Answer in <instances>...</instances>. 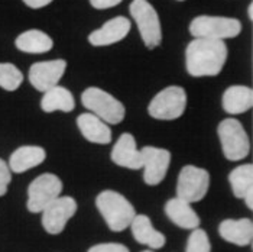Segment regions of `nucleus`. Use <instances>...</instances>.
<instances>
[{
    "mask_svg": "<svg viewBox=\"0 0 253 252\" xmlns=\"http://www.w3.org/2000/svg\"><path fill=\"white\" fill-rule=\"evenodd\" d=\"M227 59V47L218 39L195 38L185 51L187 71L193 77L217 76Z\"/></svg>",
    "mask_w": 253,
    "mask_h": 252,
    "instance_id": "nucleus-1",
    "label": "nucleus"
},
{
    "mask_svg": "<svg viewBox=\"0 0 253 252\" xmlns=\"http://www.w3.org/2000/svg\"><path fill=\"white\" fill-rule=\"evenodd\" d=\"M96 206L109 229L113 232L126 231L136 216L132 203L125 196L113 190H104L98 194L96 197Z\"/></svg>",
    "mask_w": 253,
    "mask_h": 252,
    "instance_id": "nucleus-2",
    "label": "nucleus"
},
{
    "mask_svg": "<svg viewBox=\"0 0 253 252\" xmlns=\"http://www.w3.org/2000/svg\"><path fill=\"white\" fill-rule=\"evenodd\" d=\"M81 103L85 109L90 110V113L100 117L107 125H117L123 122L126 116L123 103L98 87L85 89L81 95Z\"/></svg>",
    "mask_w": 253,
    "mask_h": 252,
    "instance_id": "nucleus-3",
    "label": "nucleus"
},
{
    "mask_svg": "<svg viewBox=\"0 0 253 252\" xmlns=\"http://www.w3.org/2000/svg\"><path fill=\"white\" fill-rule=\"evenodd\" d=\"M217 134L221 142V150L229 161H242L251 152V142L242 123L234 119L227 117L218 123Z\"/></svg>",
    "mask_w": 253,
    "mask_h": 252,
    "instance_id": "nucleus-4",
    "label": "nucleus"
},
{
    "mask_svg": "<svg viewBox=\"0 0 253 252\" xmlns=\"http://www.w3.org/2000/svg\"><path fill=\"white\" fill-rule=\"evenodd\" d=\"M187 92L179 86H169L156 95L149 106V115L158 120H175L184 115L187 109Z\"/></svg>",
    "mask_w": 253,
    "mask_h": 252,
    "instance_id": "nucleus-5",
    "label": "nucleus"
},
{
    "mask_svg": "<svg viewBox=\"0 0 253 252\" xmlns=\"http://www.w3.org/2000/svg\"><path fill=\"white\" fill-rule=\"evenodd\" d=\"M240 31H242V23L240 20L234 19V18L201 15V16H197L190 23V34L194 38L223 41V39L237 37Z\"/></svg>",
    "mask_w": 253,
    "mask_h": 252,
    "instance_id": "nucleus-6",
    "label": "nucleus"
},
{
    "mask_svg": "<svg viewBox=\"0 0 253 252\" xmlns=\"http://www.w3.org/2000/svg\"><path fill=\"white\" fill-rule=\"evenodd\" d=\"M130 15L135 19L140 37L149 50L156 48L162 41V29L155 7L148 0H133L130 3Z\"/></svg>",
    "mask_w": 253,
    "mask_h": 252,
    "instance_id": "nucleus-7",
    "label": "nucleus"
},
{
    "mask_svg": "<svg viewBox=\"0 0 253 252\" xmlns=\"http://www.w3.org/2000/svg\"><path fill=\"white\" fill-rule=\"evenodd\" d=\"M210 189V174L207 170L185 165L179 171L176 183V197L185 200L187 203L201 202Z\"/></svg>",
    "mask_w": 253,
    "mask_h": 252,
    "instance_id": "nucleus-8",
    "label": "nucleus"
},
{
    "mask_svg": "<svg viewBox=\"0 0 253 252\" xmlns=\"http://www.w3.org/2000/svg\"><path fill=\"white\" fill-rule=\"evenodd\" d=\"M61 192L62 181L58 175L51 173L38 175L28 187V210L31 213H41L49 203L58 199Z\"/></svg>",
    "mask_w": 253,
    "mask_h": 252,
    "instance_id": "nucleus-9",
    "label": "nucleus"
},
{
    "mask_svg": "<svg viewBox=\"0 0 253 252\" xmlns=\"http://www.w3.org/2000/svg\"><path fill=\"white\" fill-rule=\"evenodd\" d=\"M77 202L70 196H59L42 210V226L51 235L64 231L67 222L77 212Z\"/></svg>",
    "mask_w": 253,
    "mask_h": 252,
    "instance_id": "nucleus-10",
    "label": "nucleus"
},
{
    "mask_svg": "<svg viewBox=\"0 0 253 252\" xmlns=\"http://www.w3.org/2000/svg\"><path fill=\"white\" fill-rule=\"evenodd\" d=\"M143 159V180L148 186H158L164 181L171 164V152L164 148L145 147L140 150Z\"/></svg>",
    "mask_w": 253,
    "mask_h": 252,
    "instance_id": "nucleus-11",
    "label": "nucleus"
},
{
    "mask_svg": "<svg viewBox=\"0 0 253 252\" xmlns=\"http://www.w3.org/2000/svg\"><path fill=\"white\" fill-rule=\"evenodd\" d=\"M67 68L65 59H51L39 61L31 65L29 68V81L38 92H48L49 89L58 86Z\"/></svg>",
    "mask_w": 253,
    "mask_h": 252,
    "instance_id": "nucleus-12",
    "label": "nucleus"
},
{
    "mask_svg": "<svg viewBox=\"0 0 253 252\" xmlns=\"http://www.w3.org/2000/svg\"><path fill=\"white\" fill-rule=\"evenodd\" d=\"M112 161L123 168L140 170L143 165L142 152L137 150L136 139L130 134H122L112 150Z\"/></svg>",
    "mask_w": 253,
    "mask_h": 252,
    "instance_id": "nucleus-13",
    "label": "nucleus"
},
{
    "mask_svg": "<svg viewBox=\"0 0 253 252\" xmlns=\"http://www.w3.org/2000/svg\"><path fill=\"white\" fill-rule=\"evenodd\" d=\"M130 31V22L125 16H117L107 20L100 29L93 31L88 35V42L94 47H107L113 45L127 37Z\"/></svg>",
    "mask_w": 253,
    "mask_h": 252,
    "instance_id": "nucleus-14",
    "label": "nucleus"
},
{
    "mask_svg": "<svg viewBox=\"0 0 253 252\" xmlns=\"http://www.w3.org/2000/svg\"><path fill=\"white\" fill-rule=\"evenodd\" d=\"M220 236L237 247H248L253 239V222L251 219H226L218 226Z\"/></svg>",
    "mask_w": 253,
    "mask_h": 252,
    "instance_id": "nucleus-15",
    "label": "nucleus"
},
{
    "mask_svg": "<svg viewBox=\"0 0 253 252\" xmlns=\"http://www.w3.org/2000/svg\"><path fill=\"white\" fill-rule=\"evenodd\" d=\"M77 126L88 142L107 145L112 142V129L110 126L93 113H83L77 117Z\"/></svg>",
    "mask_w": 253,
    "mask_h": 252,
    "instance_id": "nucleus-16",
    "label": "nucleus"
},
{
    "mask_svg": "<svg viewBox=\"0 0 253 252\" xmlns=\"http://www.w3.org/2000/svg\"><path fill=\"white\" fill-rule=\"evenodd\" d=\"M165 213L168 219L181 229L193 231L200 226V216L191 207V203H187L185 200L174 197L167 202L165 204Z\"/></svg>",
    "mask_w": 253,
    "mask_h": 252,
    "instance_id": "nucleus-17",
    "label": "nucleus"
},
{
    "mask_svg": "<svg viewBox=\"0 0 253 252\" xmlns=\"http://www.w3.org/2000/svg\"><path fill=\"white\" fill-rule=\"evenodd\" d=\"M130 229L137 244L146 245L151 250H161L167 244L165 235L156 231L146 214H136L130 223Z\"/></svg>",
    "mask_w": 253,
    "mask_h": 252,
    "instance_id": "nucleus-18",
    "label": "nucleus"
},
{
    "mask_svg": "<svg viewBox=\"0 0 253 252\" xmlns=\"http://www.w3.org/2000/svg\"><path fill=\"white\" fill-rule=\"evenodd\" d=\"M45 159H46V152L42 147L25 145L12 152L7 165L12 173L22 174L41 165Z\"/></svg>",
    "mask_w": 253,
    "mask_h": 252,
    "instance_id": "nucleus-19",
    "label": "nucleus"
},
{
    "mask_svg": "<svg viewBox=\"0 0 253 252\" xmlns=\"http://www.w3.org/2000/svg\"><path fill=\"white\" fill-rule=\"evenodd\" d=\"M229 181L233 194L237 199H243L246 206L253 209V165L243 164L236 167L229 174Z\"/></svg>",
    "mask_w": 253,
    "mask_h": 252,
    "instance_id": "nucleus-20",
    "label": "nucleus"
},
{
    "mask_svg": "<svg viewBox=\"0 0 253 252\" xmlns=\"http://www.w3.org/2000/svg\"><path fill=\"white\" fill-rule=\"evenodd\" d=\"M221 106L229 115H242L252 109L253 92L246 86H232L221 97Z\"/></svg>",
    "mask_w": 253,
    "mask_h": 252,
    "instance_id": "nucleus-21",
    "label": "nucleus"
},
{
    "mask_svg": "<svg viewBox=\"0 0 253 252\" xmlns=\"http://www.w3.org/2000/svg\"><path fill=\"white\" fill-rule=\"evenodd\" d=\"M41 107L46 113H52V112L70 113L76 107V100L68 89L55 86L43 93V96L41 99Z\"/></svg>",
    "mask_w": 253,
    "mask_h": 252,
    "instance_id": "nucleus-22",
    "label": "nucleus"
},
{
    "mask_svg": "<svg viewBox=\"0 0 253 252\" xmlns=\"http://www.w3.org/2000/svg\"><path fill=\"white\" fill-rule=\"evenodd\" d=\"M15 45L19 51L26 54H45L52 50L54 41L48 34L42 31L31 29L20 34L15 41Z\"/></svg>",
    "mask_w": 253,
    "mask_h": 252,
    "instance_id": "nucleus-23",
    "label": "nucleus"
},
{
    "mask_svg": "<svg viewBox=\"0 0 253 252\" xmlns=\"http://www.w3.org/2000/svg\"><path fill=\"white\" fill-rule=\"evenodd\" d=\"M23 81V74L19 68L9 62H0V87L6 92H15Z\"/></svg>",
    "mask_w": 253,
    "mask_h": 252,
    "instance_id": "nucleus-24",
    "label": "nucleus"
},
{
    "mask_svg": "<svg viewBox=\"0 0 253 252\" xmlns=\"http://www.w3.org/2000/svg\"><path fill=\"white\" fill-rule=\"evenodd\" d=\"M185 252H211V244L207 232L200 228L193 229L187 241Z\"/></svg>",
    "mask_w": 253,
    "mask_h": 252,
    "instance_id": "nucleus-25",
    "label": "nucleus"
},
{
    "mask_svg": "<svg viewBox=\"0 0 253 252\" xmlns=\"http://www.w3.org/2000/svg\"><path fill=\"white\" fill-rule=\"evenodd\" d=\"M12 181V171L6 161L0 158V197L7 193V187Z\"/></svg>",
    "mask_w": 253,
    "mask_h": 252,
    "instance_id": "nucleus-26",
    "label": "nucleus"
},
{
    "mask_svg": "<svg viewBox=\"0 0 253 252\" xmlns=\"http://www.w3.org/2000/svg\"><path fill=\"white\" fill-rule=\"evenodd\" d=\"M87 252H130L129 248L123 244H116V242H107V244H98L91 247Z\"/></svg>",
    "mask_w": 253,
    "mask_h": 252,
    "instance_id": "nucleus-27",
    "label": "nucleus"
},
{
    "mask_svg": "<svg viewBox=\"0 0 253 252\" xmlns=\"http://www.w3.org/2000/svg\"><path fill=\"white\" fill-rule=\"evenodd\" d=\"M123 0H90V4L98 9V10H103V9H110V7H115L119 3H122Z\"/></svg>",
    "mask_w": 253,
    "mask_h": 252,
    "instance_id": "nucleus-28",
    "label": "nucleus"
},
{
    "mask_svg": "<svg viewBox=\"0 0 253 252\" xmlns=\"http://www.w3.org/2000/svg\"><path fill=\"white\" fill-rule=\"evenodd\" d=\"M51 1H54V0H23V3H25L26 6L32 7V9H41V7H45V6H48Z\"/></svg>",
    "mask_w": 253,
    "mask_h": 252,
    "instance_id": "nucleus-29",
    "label": "nucleus"
},
{
    "mask_svg": "<svg viewBox=\"0 0 253 252\" xmlns=\"http://www.w3.org/2000/svg\"><path fill=\"white\" fill-rule=\"evenodd\" d=\"M248 15H249V19L253 20V4L251 3L249 7H248Z\"/></svg>",
    "mask_w": 253,
    "mask_h": 252,
    "instance_id": "nucleus-30",
    "label": "nucleus"
},
{
    "mask_svg": "<svg viewBox=\"0 0 253 252\" xmlns=\"http://www.w3.org/2000/svg\"><path fill=\"white\" fill-rule=\"evenodd\" d=\"M142 252H154V250H148V251H142Z\"/></svg>",
    "mask_w": 253,
    "mask_h": 252,
    "instance_id": "nucleus-31",
    "label": "nucleus"
},
{
    "mask_svg": "<svg viewBox=\"0 0 253 252\" xmlns=\"http://www.w3.org/2000/svg\"><path fill=\"white\" fill-rule=\"evenodd\" d=\"M179 1H182V0H179Z\"/></svg>",
    "mask_w": 253,
    "mask_h": 252,
    "instance_id": "nucleus-32",
    "label": "nucleus"
}]
</instances>
